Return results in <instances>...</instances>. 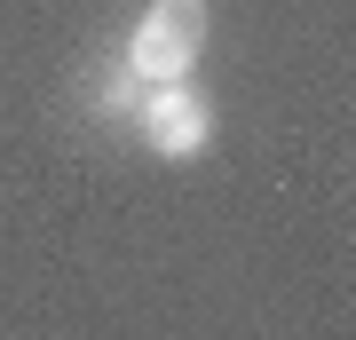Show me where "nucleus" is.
<instances>
[{"instance_id":"2","label":"nucleus","mask_w":356,"mask_h":340,"mask_svg":"<svg viewBox=\"0 0 356 340\" xmlns=\"http://www.w3.org/2000/svg\"><path fill=\"white\" fill-rule=\"evenodd\" d=\"M135 127H143V143H151L159 159H198L206 143H214V103H206L191 79H159V88L143 95Z\"/></svg>"},{"instance_id":"3","label":"nucleus","mask_w":356,"mask_h":340,"mask_svg":"<svg viewBox=\"0 0 356 340\" xmlns=\"http://www.w3.org/2000/svg\"><path fill=\"white\" fill-rule=\"evenodd\" d=\"M143 95H151V79H135L127 63L103 79V111H119V119H135V111H143Z\"/></svg>"},{"instance_id":"1","label":"nucleus","mask_w":356,"mask_h":340,"mask_svg":"<svg viewBox=\"0 0 356 340\" xmlns=\"http://www.w3.org/2000/svg\"><path fill=\"white\" fill-rule=\"evenodd\" d=\"M198 48H206V0H151L143 24H135V40H127V72L159 88V79L191 72Z\"/></svg>"}]
</instances>
